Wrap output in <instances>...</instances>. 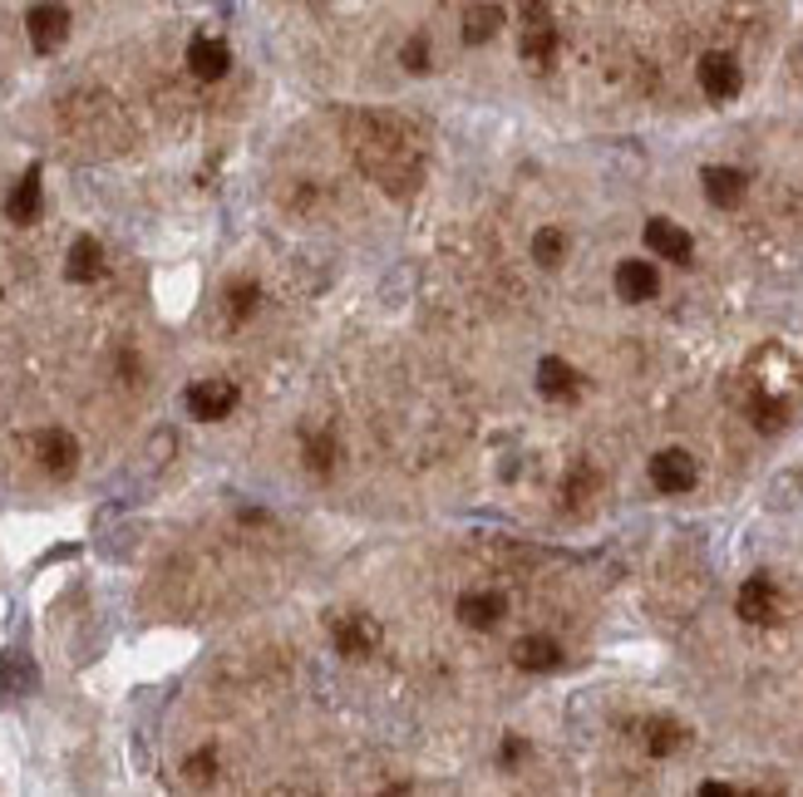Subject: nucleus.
<instances>
[{
  "label": "nucleus",
  "mask_w": 803,
  "mask_h": 797,
  "mask_svg": "<svg viewBox=\"0 0 803 797\" xmlns=\"http://www.w3.org/2000/svg\"><path fill=\"white\" fill-rule=\"evenodd\" d=\"M330 640H336V655L365 659L370 649L380 645V625H375L370 616H360V610H350V616H336V620H330Z\"/></svg>",
  "instance_id": "nucleus-4"
},
{
  "label": "nucleus",
  "mask_w": 803,
  "mask_h": 797,
  "mask_svg": "<svg viewBox=\"0 0 803 797\" xmlns=\"http://www.w3.org/2000/svg\"><path fill=\"white\" fill-rule=\"evenodd\" d=\"M734 787L730 783H700V797H730Z\"/></svg>",
  "instance_id": "nucleus-30"
},
{
  "label": "nucleus",
  "mask_w": 803,
  "mask_h": 797,
  "mask_svg": "<svg viewBox=\"0 0 803 797\" xmlns=\"http://www.w3.org/2000/svg\"><path fill=\"white\" fill-rule=\"evenodd\" d=\"M744 84L740 65H734V55H724V49H710V55L700 59V89L710 98H734Z\"/></svg>",
  "instance_id": "nucleus-9"
},
{
  "label": "nucleus",
  "mask_w": 803,
  "mask_h": 797,
  "mask_svg": "<svg viewBox=\"0 0 803 797\" xmlns=\"http://www.w3.org/2000/svg\"><path fill=\"white\" fill-rule=\"evenodd\" d=\"M695 478H700V468H695V458L685 448H665L651 458V482L661 492H690Z\"/></svg>",
  "instance_id": "nucleus-6"
},
{
  "label": "nucleus",
  "mask_w": 803,
  "mask_h": 797,
  "mask_svg": "<svg viewBox=\"0 0 803 797\" xmlns=\"http://www.w3.org/2000/svg\"><path fill=\"white\" fill-rule=\"evenodd\" d=\"M705 197L714 207H740L744 202V173L740 167H705Z\"/></svg>",
  "instance_id": "nucleus-19"
},
{
  "label": "nucleus",
  "mask_w": 803,
  "mask_h": 797,
  "mask_svg": "<svg viewBox=\"0 0 803 797\" xmlns=\"http://www.w3.org/2000/svg\"><path fill=\"white\" fill-rule=\"evenodd\" d=\"M350 153H356L360 173H365L370 183H380L395 197H409L424 183L419 133L395 114H356L350 118Z\"/></svg>",
  "instance_id": "nucleus-1"
},
{
  "label": "nucleus",
  "mask_w": 803,
  "mask_h": 797,
  "mask_svg": "<svg viewBox=\"0 0 803 797\" xmlns=\"http://www.w3.org/2000/svg\"><path fill=\"white\" fill-rule=\"evenodd\" d=\"M65 276H70L74 285H90L104 276V246L94 242V236H80V242L70 246V261H65Z\"/></svg>",
  "instance_id": "nucleus-18"
},
{
  "label": "nucleus",
  "mask_w": 803,
  "mask_h": 797,
  "mask_svg": "<svg viewBox=\"0 0 803 797\" xmlns=\"http://www.w3.org/2000/svg\"><path fill=\"white\" fill-rule=\"evenodd\" d=\"M454 610L468 630H493V625H503V616H508V596L503 590H464Z\"/></svg>",
  "instance_id": "nucleus-7"
},
{
  "label": "nucleus",
  "mask_w": 803,
  "mask_h": 797,
  "mask_svg": "<svg viewBox=\"0 0 803 797\" xmlns=\"http://www.w3.org/2000/svg\"><path fill=\"white\" fill-rule=\"evenodd\" d=\"M25 35H31V45L40 49V55H55V49L70 39V10L55 5V0L35 5L31 15H25Z\"/></svg>",
  "instance_id": "nucleus-5"
},
{
  "label": "nucleus",
  "mask_w": 803,
  "mask_h": 797,
  "mask_svg": "<svg viewBox=\"0 0 803 797\" xmlns=\"http://www.w3.org/2000/svg\"><path fill=\"white\" fill-rule=\"evenodd\" d=\"M498 25H503V10L498 5H474L464 20V39L468 45H488V39L498 35Z\"/></svg>",
  "instance_id": "nucleus-21"
},
{
  "label": "nucleus",
  "mask_w": 803,
  "mask_h": 797,
  "mask_svg": "<svg viewBox=\"0 0 803 797\" xmlns=\"http://www.w3.org/2000/svg\"><path fill=\"white\" fill-rule=\"evenodd\" d=\"M513 665L527 669V675H552L562 665V645L552 635H523L513 645Z\"/></svg>",
  "instance_id": "nucleus-12"
},
{
  "label": "nucleus",
  "mask_w": 803,
  "mask_h": 797,
  "mask_svg": "<svg viewBox=\"0 0 803 797\" xmlns=\"http://www.w3.org/2000/svg\"><path fill=\"white\" fill-rule=\"evenodd\" d=\"M35 684H40V675H35L31 655H25V649H5V655H0V694L25 699V694H35Z\"/></svg>",
  "instance_id": "nucleus-13"
},
{
  "label": "nucleus",
  "mask_w": 803,
  "mask_h": 797,
  "mask_svg": "<svg viewBox=\"0 0 803 797\" xmlns=\"http://www.w3.org/2000/svg\"><path fill=\"white\" fill-rule=\"evenodd\" d=\"M562 251H567V236L557 232V226H543V232L533 236V261L547 266V271H552V266H562Z\"/></svg>",
  "instance_id": "nucleus-24"
},
{
  "label": "nucleus",
  "mask_w": 803,
  "mask_h": 797,
  "mask_svg": "<svg viewBox=\"0 0 803 797\" xmlns=\"http://www.w3.org/2000/svg\"><path fill=\"white\" fill-rule=\"evenodd\" d=\"M228 65H232V49L222 45V39H212V35H198L188 45V69L198 79H222L228 74Z\"/></svg>",
  "instance_id": "nucleus-17"
},
{
  "label": "nucleus",
  "mask_w": 803,
  "mask_h": 797,
  "mask_svg": "<svg viewBox=\"0 0 803 797\" xmlns=\"http://www.w3.org/2000/svg\"><path fill=\"white\" fill-rule=\"evenodd\" d=\"M557 55V30L552 20H547L543 5H527V20H523V59L537 69H547Z\"/></svg>",
  "instance_id": "nucleus-8"
},
{
  "label": "nucleus",
  "mask_w": 803,
  "mask_h": 797,
  "mask_svg": "<svg viewBox=\"0 0 803 797\" xmlns=\"http://www.w3.org/2000/svg\"><path fill=\"white\" fill-rule=\"evenodd\" d=\"M592 488H596V472H592V468H586V462H582V468H577L572 478H567V497L577 502V497H586V492H592Z\"/></svg>",
  "instance_id": "nucleus-28"
},
{
  "label": "nucleus",
  "mask_w": 803,
  "mask_h": 797,
  "mask_svg": "<svg viewBox=\"0 0 803 797\" xmlns=\"http://www.w3.org/2000/svg\"><path fill=\"white\" fill-rule=\"evenodd\" d=\"M537 389H543L547 399H577V389H582V374H577L567 360L547 354V360H537Z\"/></svg>",
  "instance_id": "nucleus-15"
},
{
  "label": "nucleus",
  "mask_w": 803,
  "mask_h": 797,
  "mask_svg": "<svg viewBox=\"0 0 803 797\" xmlns=\"http://www.w3.org/2000/svg\"><path fill=\"white\" fill-rule=\"evenodd\" d=\"M523 753H527V743H523V738H508V743H503V763H517V758H523Z\"/></svg>",
  "instance_id": "nucleus-29"
},
{
  "label": "nucleus",
  "mask_w": 803,
  "mask_h": 797,
  "mask_svg": "<svg viewBox=\"0 0 803 797\" xmlns=\"http://www.w3.org/2000/svg\"><path fill=\"white\" fill-rule=\"evenodd\" d=\"M237 384L232 379H198V384H188V394H183V403H188V413L193 419H202V423H218V419H228L232 409H237Z\"/></svg>",
  "instance_id": "nucleus-2"
},
{
  "label": "nucleus",
  "mask_w": 803,
  "mask_h": 797,
  "mask_svg": "<svg viewBox=\"0 0 803 797\" xmlns=\"http://www.w3.org/2000/svg\"><path fill=\"white\" fill-rule=\"evenodd\" d=\"M35 458H40V468L50 472V478H74V468H80V443H74V433L65 429H40L31 438Z\"/></svg>",
  "instance_id": "nucleus-3"
},
{
  "label": "nucleus",
  "mask_w": 803,
  "mask_h": 797,
  "mask_svg": "<svg viewBox=\"0 0 803 797\" xmlns=\"http://www.w3.org/2000/svg\"><path fill=\"white\" fill-rule=\"evenodd\" d=\"M655 291H661V276H655L651 261L616 266V295H621V301H655Z\"/></svg>",
  "instance_id": "nucleus-14"
},
{
  "label": "nucleus",
  "mask_w": 803,
  "mask_h": 797,
  "mask_svg": "<svg viewBox=\"0 0 803 797\" xmlns=\"http://www.w3.org/2000/svg\"><path fill=\"white\" fill-rule=\"evenodd\" d=\"M749 413H754V423H759L764 433H773V429H783V413H789V409H783L779 399H764V394H759V399L749 403Z\"/></svg>",
  "instance_id": "nucleus-26"
},
{
  "label": "nucleus",
  "mask_w": 803,
  "mask_h": 797,
  "mask_svg": "<svg viewBox=\"0 0 803 797\" xmlns=\"http://www.w3.org/2000/svg\"><path fill=\"white\" fill-rule=\"evenodd\" d=\"M301 448H306V468L316 472V478H326V472L336 468L340 443H336V433H330V429H311L306 438H301Z\"/></svg>",
  "instance_id": "nucleus-20"
},
{
  "label": "nucleus",
  "mask_w": 803,
  "mask_h": 797,
  "mask_svg": "<svg viewBox=\"0 0 803 797\" xmlns=\"http://www.w3.org/2000/svg\"><path fill=\"white\" fill-rule=\"evenodd\" d=\"M734 606H740V616L749 620V625H769V620L779 616V590H773L769 576H749L740 586V600H734Z\"/></svg>",
  "instance_id": "nucleus-11"
},
{
  "label": "nucleus",
  "mask_w": 803,
  "mask_h": 797,
  "mask_svg": "<svg viewBox=\"0 0 803 797\" xmlns=\"http://www.w3.org/2000/svg\"><path fill=\"white\" fill-rule=\"evenodd\" d=\"M257 301H261V285L257 281H232L228 285V315H232V325H242L252 310H257Z\"/></svg>",
  "instance_id": "nucleus-22"
},
{
  "label": "nucleus",
  "mask_w": 803,
  "mask_h": 797,
  "mask_svg": "<svg viewBox=\"0 0 803 797\" xmlns=\"http://www.w3.org/2000/svg\"><path fill=\"white\" fill-rule=\"evenodd\" d=\"M399 59H405L409 74H424V69H429V39L424 35H409L405 39V55H399Z\"/></svg>",
  "instance_id": "nucleus-27"
},
{
  "label": "nucleus",
  "mask_w": 803,
  "mask_h": 797,
  "mask_svg": "<svg viewBox=\"0 0 803 797\" xmlns=\"http://www.w3.org/2000/svg\"><path fill=\"white\" fill-rule=\"evenodd\" d=\"M645 246H651L655 256H665V261H680V266L695 256L690 232H685V226H675L671 216H651V222H645Z\"/></svg>",
  "instance_id": "nucleus-10"
},
{
  "label": "nucleus",
  "mask_w": 803,
  "mask_h": 797,
  "mask_svg": "<svg viewBox=\"0 0 803 797\" xmlns=\"http://www.w3.org/2000/svg\"><path fill=\"white\" fill-rule=\"evenodd\" d=\"M40 167H31V173L21 177V183L11 187V197H5V216H11L15 226H31L35 216H40Z\"/></svg>",
  "instance_id": "nucleus-16"
},
{
  "label": "nucleus",
  "mask_w": 803,
  "mask_h": 797,
  "mask_svg": "<svg viewBox=\"0 0 803 797\" xmlns=\"http://www.w3.org/2000/svg\"><path fill=\"white\" fill-rule=\"evenodd\" d=\"M645 748H651L655 758L675 753V748H680V724H675V718H651V724H645Z\"/></svg>",
  "instance_id": "nucleus-23"
},
{
  "label": "nucleus",
  "mask_w": 803,
  "mask_h": 797,
  "mask_svg": "<svg viewBox=\"0 0 803 797\" xmlns=\"http://www.w3.org/2000/svg\"><path fill=\"white\" fill-rule=\"evenodd\" d=\"M183 773H188V783H193V787H208L212 777H218V753H212V748L193 753L188 763H183Z\"/></svg>",
  "instance_id": "nucleus-25"
}]
</instances>
